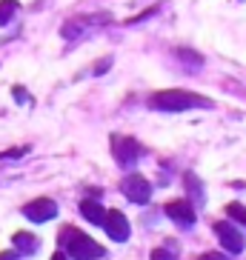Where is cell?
<instances>
[{
  "label": "cell",
  "mask_w": 246,
  "mask_h": 260,
  "mask_svg": "<svg viewBox=\"0 0 246 260\" xmlns=\"http://www.w3.org/2000/svg\"><path fill=\"white\" fill-rule=\"evenodd\" d=\"M149 106L158 112H189V109H209L212 100L189 89H163L149 94Z\"/></svg>",
  "instance_id": "obj_1"
},
{
  "label": "cell",
  "mask_w": 246,
  "mask_h": 260,
  "mask_svg": "<svg viewBox=\"0 0 246 260\" xmlns=\"http://www.w3.org/2000/svg\"><path fill=\"white\" fill-rule=\"evenodd\" d=\"M60 246L66 249L72 260H100L106 257V249L100 243H95L89 235H83L75 226H63L60 229Z\"/></svg>",
  "instance_id": "obj_2"
},
{
  "label": "cell",
  "mask_w": 246,
  "mask_h": 260,
  "mask_svg": "<svg viewBox=\"0 0 246 260\" xmlns=\"http://www.w3.org/2000/svg\"><path fill=\"white\" fill-rule=\"evenodd\" d=\"M109 146H112V157H115L117 166H123V169H129L132 163L140 160V154H143V146L135 138H129V135H112Z\"/></svg>",
  "instance_id": "obj_3"
},
{
  "label": "cell",
  "mask_w": 246,
  "mask_h": 260,
  "mask_svg": "<svg viewBox=\"0 0 246 260\" xmlns=\"http://www.w3.org/2000/svg\"><path fill=\"white\" fill-rule=\"evenodd\" d=\"M120 191L126 194V200L138 203V206H146L149 200H152V183H149L143 175H138V172H132V175L123 177Z\"/></svg>",
  "instance_id": "obj_4"
},
{
  "label": "cell",
  "mask_w": 246,
  "mask_h": 260,
  "mask_svg": "<svg viewBox=\"0 0 246 260\" xmlns=\"http://www.w3.org/2000/svg\"><path fill=\"white\" fill-rule=\"evenodd\" d=\"M215 235H218V243H221V249L226 254H240L246 249V237L240 235L235 226H232V220H218L215 226Z\"/></svg>",
  "instance_id": "obj_5"
},
{
  "label": "cell",
  "mask_w": 246,
  "mask_h": 260,
  "mask_svg": "<svg viewBox=\"0 0 246 260\" xmlns=\"http://www.w3.org/2000/svg\"><path fill=\"white\" fill-rule=\"evenodd\" d=\"M163 212H166V217H169L172 223H177V226H183V229L195 226V220H198V214H195L192 200H186V198L169 200V203L163 206Z\"/></svg>",
  "instance_id": "obj_6"
},
{
  "label": "cell",
  "mask_w": 246,
  "mask_h": 260,
  "mask_svg": "<svg viewBox=\"0 0 246 260\" xmlns=\"http://www.w3.org/2000/svg\"><path fill=\"white\" fill-rule=\"evenodd\" d=\"M23 217H29L32 223H46L57 217V203L52 198H35L23 206Z\"/></svg>",
  "instance_id": "obj_7"
},
{
  "label": "cell",
  "mask_w": 246,
  "mask_h": 260,
  "mask_svg": "<svg viewBox=\"0 0 246 260\" xmlns=\"http://www.w3.org/2000/svg\"><path fill=\"white\" fill-rule=\"evenodd\" d=\"M103 229H106V235L115 240V243H123V240H129V220H126V214L117 212V209H112V212H106V217H103Z\"/></svg>",
  "instance_id": "obj_8"
},
{
  "label": "cell",
  "mask_w": 246,
  "mask_h": 260,
  "mask_svg": "<svg viewBox=\"0 0 246 260\" xmlns=\"http://www.w3.org/2000/svg\"><path fill=\"white\" fill-rule=\"evenodd\" d=\"M80 214H83L89 223H95V226H103L106 209L98 203V198H86V200H80Z\"/></svg>",
  "instance_id": "obj_9"
},
{
  "label": "cell",
  "mask_w": 246,
  "mask_h": 260,
  "mask_svg": "<svg viewBox=\"0 0 246 260\" xmlns=\"http://www.w3.org/2000/svg\"><path fill=\"white\" fill-rule=\"evenodd\" d=\"M12 243H15V252L17 254H35V252H38V246H40V240L35 235H29V232H15Z\"/></svg>",
  "instance_id": "obj_10"
},
{
  "label": "cell",
  "mask_w": 246,
  "mask_h": 260,
  "mask_svg": "<svg viewBox=\"0 0 246 260\" xmlns=\"http://www.w3.org/2000/svg\"><path fill=\"white\" fill-rule=\"evenodd\" d=\"M183 186H186L189 200H195V203H203V200H206V189H203V183L198 180L195 172H183Z\"/></svg>",
  "instance_id": "obj_11"
},
{
  "label": "cell",
  "mask_w": 246,
  "mask_h": 260,
  "mask_svg": "<svg viewBox=\"0 0 246 260\" xmlns=\"http://www.w3.org/2000/svg\"><path fill=\"white\" fill-rule=\"evenodd\" d=\"M226 217L235 220V223H240V226H246V206L238 203V200H232L229 206H226Z\"/></svg>",
  "instance_id": "obj_12"
},
{
  "label": "cell",
  "mask_w": 246,
  "mask_h": 260,
  "mask_svg": "<svg viewBox=\"0 0 246 260\" xmlns=\"http://www.w3.org/2000/svg\"><path fill=\"white\" fill-rule=\"evenodd\" d=\"M20 9V3L17 0H0V26H6L12 17H15V12Z\"/></svg>",
  "instance_id": "obj_13"
},
{
  "label": "cell",
  "mask_w": 246,
  "mask_h": 260,
  "mask_svg": "<svg viewBox=\"0 0 246 260\" xmlns=\"http://www.w3.org/2000/svg\"><path fill=\"white\" fill-rule=\"evenodd\" d=\"M149 257H152V260H177L175 252H172V246H158V249H152Z\"/></svg>",
  "instance_id": "obj_14"
},
{
  "label": "cell",
  "mask_w": 246,
  "mask_h": 260,
  "mask_svg": "<svg viewBox=\"0 0 246 260\" xmlns=\"http://www.w3.org/2000/svg\"><path fill=\"white\" fill-rule=\"evenodd\" d=\"M29 152V146H20V149H12V152H0V160H6V157H23Z\"/></svg>",
  "instance_id": "obj_15"
},
{
  "label": "cell",
  "mask_w": 246,
  "mask_h": 260,
  "mask_svg": "<svg viewBox=\"0 0 246 260\" xmlns=\"http://www.w3.org/2000/svg\"><path fill=\"white\" fill-rule=\"evenodd\" d=\"M195 260H229L226 254H221V252H203V254H198Z\"/></svg>",
  "instance_id": "obj_16"
},
{
  "label": "cell",
  "mask_w": 246,
  "mask_h": 260,
  "mask_svg": "<svg viewBox=\"0 0 246 260\" xmlns=\"http://www.w3.org/2000/svg\"><path fill=\"white\" fill-rule=\"evenodd\" d=\"M109 66H112V57H103V60H100L98 66H95V75H103V72H106Z\"/></svg>",
  "instance_id": "obj_17"
},
{
  "label": "cell",
  "mask_w": 246,
  "mask_h": 260,
  "mask_svg": "<svg viewBox=\"0 0 246 260\" xmlns=\"http://www.w3.org/2000/svg\"><path fill=\"white\" fill-rule=\"evenodd\" d=\"M0 260H20L17 252H0Z\"/></svg>",
  "instance_id": "obj_18"
},
{
  "label": "cell",
  "mask_w": 246,
  "mask_h": 260,
  "mask_svg": "<svg viewBox=\"0 0 246 260\" xmlns=\"http://www.w3.org/2000/svg\"><path fill=\"white\" fill-rule=\"evenodd\" d=\"M15 98H17V100H26V92L20 89V86H15Z\"/></svg>",
  "instance_id": "obj_19"
},
{
  "label": "cell",
  "mask_w": 246,
  "mask_h": 260,
  "mask_svg": "<svg viewBox=\"0 0 246 260\" xmlns=\"http://www.w3.org/2000/svg\"><path fill=\"white\" fill-rule=\"evenodd\" d=\"M52 260H69V254H63V252H54Z\"/></svg>",
  "instance_id": "obj_20"
}]
</instances>
